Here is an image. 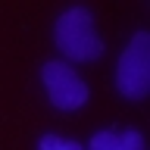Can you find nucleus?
I'll use <instances>...</instances> for the list:
<instances>
[{"label":"nucleus","instance_id":"2","mask_svg":"<svg viewBox=\"0 0 150 150\" xmlns=\"http://www.w3.org/2000/svg\"><path fill=\"white\" fill-rule=\"evenodd\" d=\"M116 91L128 100H144L150 94V35L134 31L116 63Z\"/></svg>","mask_w":150,"mask_h":150},{"label":"nucleus","instance_id":"1","mask_svg":"<svg viewBox=\"0 0 150 150\" xmlns=\"http://www.w3.org/2000/svg\"><path fill=\"white\" fill-rule=\"evenodd\" d=\"M53 44L66 63H94L103 56V41L94 28V13L88 6H69L53 22Z\"/></svg>","mask_w":150,"mask_h":150},{"label":"nucleus","instance_id":"4","mask_svg":"<svg viewBox=\"0 0 150 150\" xmlns=\"http://www.w3.org/2000/svg\"><path fill=\"white\" fill-rule=\"evenodd\" d=\"M84 150H147V141L138 128H125V131L103 128L97 134H91Z\"/></svg>","mask_w":150,"mask_h":150},{"label":"nucleus","instance_id":"3","mask_svg":"<svg viewBox=\"0 0 150 150\" xmlns=\"http://www.w3.org/2000/svg\"><path fill=\"white\" fill-rule=\"evenodd\" d=\"M41 84H44V91H47V100L53 103L56 110H63V112L81 110L84 103H88V97H91L88 81H84L81 75L75 72V66L66 63V59H50V63H44V69H41Z\"/></svg>","mask_w":150,"mask_h":150},{"label":"nucleus","instance_id":"5","mask_svg":"<svg viewBox=\"0 0 150 150\" xmlns=\"http://www.w3.org/2000/svg\"><path fill=\"white\" fill-rule=\"evenodd\" d=\"M38 150H84V147L72 138H63V134H41L38 138Z\"/></svg>","mask_w":150,"mask_h":150}]
</instances>
